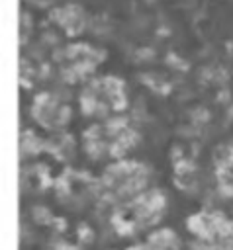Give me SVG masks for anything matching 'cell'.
Returning a JSON list of instances; mask_svg holds the SVG:
<instances>
[{"mask_svg": "<svg viewBox=\"0 0 233 250\" xmlns=\"http://www.w3.org/2000/svg\"><path fill=\"white\" fill-rule=\"evenodd\" d=\"M147 174L145 168L137 162H119L108 168L106 176H104V184L110 188V191L114 189L116 195H133L135 191H139L145 186Z\"/></svg>", "mask_w": 233, "mask_h": 250, "instance_id": "obj_2", "label": "cell"}, {"mask_svg": "<svg viewBox=\"0 0 233 250\" xmlns=\"http://www.w3.org/2000/svg\"><path fill=\"white\" fill-rule=\"evenodd\" d=\"M35 117L45 125V127H59L63 123H67L69 119V109L65 105L59 104V100L51 98L49 94L41 96L35 104Z\"/></svg>", "mask_w": 233, "mask_h": 250, "instance_id": "obj_3", "label": "cell"}, {"mask_svg": "<svg viewBox=\"0 0 233 250\" xmlns=\"http://www.w3.org/2000/svg\"><path fill=\"white\" fill-rule=\"evenodd\" d=\"M84 109L96 115H104L106 111H114L121 107L123 102V92L121 84L114 78H104L98 82H92L82 96Z\"/></svg>", "mask_w": 233, "mask_h": 250, "instance_id": "obj_1", "label": "cell"}]
</instances>
